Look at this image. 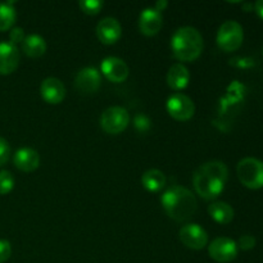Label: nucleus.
Segmentation results:
<instances>
[{
  "instance_id": "obj_1",
  "label": "nucleus",
  "mask_w": 263,
  "mask_h": 263,
  "mask_svg": "<svg viewBox=\"0 0 263 263\" xmlns=\"http://www.w3.org/2000/svg\"><path fill=\"white\" fill-rule=\"evenodd\" d=\"M229 170L223 162L211 161L202 164L193 176V185L198 194L204 199H215L225 189Z\"/></svg>"
},
{
  "instance_id": "obj_2",
  "label": "nucleus",
  "mask_w": 263,
  "mask_h": 263,
  "mask_svg": "<svg viewBox=\"0 0 263 263\" xmlns=\"http://www.w3.org/2000/svg\"><path fill=\"white\" fill-rule=\"evenodd\" d=\"M161 203L168 217L177 222L190 220L198 208L194 194L182 186H172L166 190L162 195Z\"/></svg>"
},
{
  "instance_id": "obj_3",
  "label": "nucleus",
  "mask_w": 263,
  "mask_h": 263,
  "mask_svg": "<svg viewBox=\"0 0 263 263\" xmlns=\"http://www.w3.org/2000/svg\"><path fill=\"white\" fill-rule=\"evenodd\" d=\"M171 49L180 62H193L203 51V37L199 31L190 26L180 27L171 39Z\"/></svg>"
},
{
  "instance_id": "obj_4",
  "label": "nucleus",
  "mask_w": 263,
  "mask_h": 263,
  "mask_svg": "<svg viewBox=\"0 0 263 263\" xmlns=\"http://www.w3.org/2000/svg\"><path fill=\"white\" fill-rule=\"evenodd\" d=\"M239 181L248 189H261L263 187V162L257 158L241 159L236 167Z\"/></svg>"
},
{
  "instance_id": "obj_5",
  "label": "nucleus",
  "mask_w": 263,
  "mask_h": 263,
  "mask_svg": "<svg viewBox=\"0 0 263 263\" xmlns=\"http://www.w3.org/2000/svg\"><path fill=\"white\" fill-rule=\"evenodd\" d=\"M244 32L240 23L236 21H226L217 31V45L223 51H235L243 44Z\"/></svg>"
},
{
  "instance_id": "obj_6",
  "label": "nucleus",
  "mask_w": 263,
  "mask_h": 263,
  "mask_svg": "<svg viewBox=\"0 0 263 263\" xmlns=\"http://www.w3.org/2000/svg\"><path fill=\"white\" fill-rule=\"evenodd\" d=\"M130 122V115L123 107L107 108L100 117V126L110 135H118L126 130Z\"/></svg>"
},
{
  "instance_id": "obj_7",
  "label": "nucleus",
  "mask_w": 263,
  "mask_h": 263,
  "mask_svg": "<svg viewBox=\"0 0 263 263\" xmlns=\"http://www.w3.org/2000/svg\"><path fill=\"white\" fill-rule=\"evenodd\" d=\"M238 244L233 239L225 238H216L215 240L211 241L208 247V253L213 261L218 263H229L236 258L238 256Z\"/></svg>"
},
{
  "instance_id": "obj_8",
  "label": "nucleus",
  "mask_w": 263,
  "mask_h": 263,
  "mask_svg": "<svg viewBox=\"0 0 263 263\" xmlns=\"http://www.w3.org/2000/svg\"><path fill=\"white\" fill-rule=\"evenodd\" d=\"M167 112L176 121H189L195 113V105L189 97L184 94H172L167 100Z\"/></svg>"
},
{
  "instance_id": "obj_9",
  "label": "nucleus",
  "mask_w": 263,
  "mask_h": 263,
  "mask_svg": "<svg viewBox=\"0 0 263 263\" xmlns=\"http://www.w3.org/2000/svg\"><path fill=\"white\" fill-rule=\"evenodd\" d=\"M180 240L185 247L194 251H200L208 243L207 231L198 223H187L180 229Z\"/></svg>"
},
{
  "instance_id": "obj_10",
  "label": "nucleus",
  "mask_w": 263,
  "mask_h": 263,
  "mask_svg": "<svg viewBox=\"0 0 263 263\" xmlns=\"http://www.w3.org/2000/svg\"><path fill=\"white\" fill-rule=\"evenodd\" d=\"M102 85L100 72L94 67H86L79 71L74 79V87L82 94H94Z\"/></svg>"
},
{
  "instance_id": "obj_11",
  "label": "nucleus",
  "mask_w": 263,
  "mask_h": 263,
  "mask_svg": "<svg viewBox=\"0 0 263 263\" xmlns=\"http://www.w3.org/2000/svg\"><path fill=\"white\" fill-rule=\"evenodd\" d=\"M100 71L112 82H123L128 77V66L117 57H107L100 64Z\"/></svg>"
},
{
  "instance_id": "obj_12",
  "label": "nucleus",
  "mask_w": 263,
  "mask_h": 263,
  "mask_svg": "<svg viewBox=\"0 0 263 263\" xmlns=\"http://www.w3.org/2000/svg\"><path fill=\"white\" fill-rule=\"evenodd\" d=\"M122 35V27L120 22L113 17H105L97 25V36L100 43L105 45L116 44Z\"/></svg>"
},
{
  "instance_id": "obj_13",
  "label": "nucleus",
  "mask_w": 263,
  "mask_h": 263,
  "mask_svg": "<svg viewBox=\"0 0 263 263\" xmlns=\"http://www.w3.org/2000/svg\"><path fill=\"white\" fill-rule=\"evenodd\" d=\"M40 94L49 104H59L66 97V87L59 79L48 77L41 82Z\"/></svg>"
},
{
  "instance_id": "obj_14",
  "label": "nucleus",
  "mask_w": 263,
  "mask_h": 263,
  "mask_svg": "<svg viewBox=\"0 0 263 263\" xmlns=\"http://www.w3.org/2000/svg\"><path fill=\"white\" fill-rule=\"evenodd\" d=\"M163 25L162 13L157 12L154 8H145L139 17V30L145 36H154L161 31Z\"/></svg>"
},
{
  "instance_id": "obj_15",
  "label": "nucleus",
  "mask_w": 263,
  "mask_h": 263,
  "mask_svg": "<svg viewBox=\"0 0 263 263\" xmlns=\"http://www.w3.org/2000/svg\"><path fill=\"white\" fill-rule=\"evenodd\" d=\"M20 64L18 48L9 41L0 43V74H10L17 69Z\"/></svg>"
},
{
  "instance_id": "obj_16",
  "label": "nucleus",
  "mask_w": 263,
  "mask_h": 263,
  "mask_svg": "<svg viewBox=\"0 0 263 263\" xmlns=\"http://www.w3.org/2000/svg\"><path fill=\"white\" fill-rule=\"evenodd\" d=\"M13 162L20 171L33 172L40 166V156L32 148H21L14 153Z\"/></svg>"
},
{
  "instance_id": "obj_17",
  "label": "nucleus",
  "mask_w": 263,
  "mask_h": 263,
  "mask_svg": "<svg viewBox=\"0 0 263 263\" xmlns=\"http://www.w3.org/2000/svg\"><path fill=\"white\" fill-rule=\"evenodd\" d=\"M190 73L189 69L182 63L172 64L171 68L168 69L167 73V82L168 86L174 90H184L189 85Z\"/></svg>"
},
{
  "instance_id": "obj_18",
  "label": "nucleus",
  "mask_w": 263,
  "mask_h": 263,
  "mask_svg": "<svg viewBox=\"0 0 263 263\" xmlns=\"http://www.w3.org/2000/svg\"><path fill=\"white\" fill-rule=\"evenodd\" d=\"M141 185L151 193H158L166 185V176L162 171L156 168L148 170L141 176Z\"/></svg>"
},
{
  "instance_id": "obj_19",
  "label": "nucleus",
  "mask_w": 263,
  "mask_h": 263,
  "mask_svg": "<svg viewBox=\"0 0 263 263\" xmlns=\"http://www.w3.org/2000/svg\"><path fill=\"white\" fill-rule=\"evenodd\" d=\"M22 50L30 58H39V57L45 54L46 43L40 35L32 33V35H28L25 37L22 43Z\"/></svg>"
},
{
  "instance_id": "obj_20",
  "label": "nucleus",
  "mask_w": 263,
  "mask_h": 263,
  "mask_svg": "<svg viewBox=\"0 0 263 263\" xmlns=\"http://www.w3.org/2000/svg\"><path fill=\"white\" fill-rule=\"evenodd\" d=\"M208 213L211 217L218 223H230L234 220V210L229 203L226 202H213L208 207Z\"/></svg>"
},
{
  "instance_id": "obj_21",
  "label": "nucleus",
  "mask_w": 263,
  "mask_h": 263,
  "mask_svg": "<svg viewBox=\"0 0 263 263\" xmlns=\"http://www.w3.org/2000/svg\"><path fill=\"white\" fill-rule=\"evenodd\" d=\"M15 9L13 2L0 3V31H8L15 22Z\"/></svg>"
},
{
  "instance_id": "obj_22",
  "label": "nucleus",
  "mask_w": 263,
  "mask_h": 263,
  "mask_svg": "<svg viewBox=\"0 0 263 263\" xmlns=\"http://www.w3.org/2000/svg\"><path fill=\"white\" fill-rule=\"evenodd\" d=\"M104 3L102 0H81L79 2V7L85 14L95 15L102 10Z\"/></svg>"
},
{
  "instance_id": "obj_23",
  "label": "nucleus",
  "mask_w": 263,
  "mask_h": 263,
  "mask_svg": "<svg viewBox=\"0 0 263 263\" xmlns=\"http://www.w3.org/2000/svg\"><path fill=\"white\" fill-rule=\"evenodd\" d=\"M14 187V177L7 170L0 171V195L9 194Z\"/></svg>"
},
{
  "instance_id": "obj_24",
  "label": "nucleus",
  "mask_w": 263,
  "mask_h": 263,
  "mask_svg": "<svg viewBox=\"0 0 263 263\" xmlns=\"http://www.w3.org/2000/svg\"><path fill=\"white\" fill-rule=\"evenodd\" d=\"M12 256V246L8 240L0 239V263L7 262Z\"/></svg>"
},
{
  "instance_id": "obj_25",
  "label": "nucleus",
  "mask_w": 263,
  "mask_h": 263,
  "mask_svg": "<svg viewBox=\"0 0 263 263\" xmlns=\"http://www.w3.org/2000/svg\"><path fill=\"white\" fill-rule=\"evenodd\" d=\"M9 156H10L9 143H8L4 138L0 136V166L7 163L8 159H9Z\"/></svg>"
},
{
  "instance_id": "obj_26",
  "label": "nucleus",
  "mask_w": 263,
  "mask_h": 263,
  "mask_svg": "<svg viewBox=\"0 0 263 263\" xmlns=\"http://www.w3.org/2000/svg\"><path fill=\"white\" fill-rule=\"evenodd\" d=\"M236 244H238V248L243 249V251H251L256 246V239L252 235H243Z\"/></svg>"
},
{
  "instance_id": "obj_27",
  "label": "nucleus",
  "mask_w": 263,
  "mask_h": 263,
  "mask_svg": "<svg viewBox=\"0 0 263 263\" xmlns=\"http://www.w3.org/2000/svg\"><path fill=\"white\" fill-rule=\"evenodd\" d=\"M25 31H23L22 27H14L9 32V43L13 44V45H17V44L23 43L25 40Z\"/></svg>"
},
{
  "instance_id": "obj_28",
  "label": "nucleus",
  "mask_w": 263,
  "mask_h": 263,
  "mask_svg": "<svg viewBox=\"0 0 263 263\" xmlns=\"http://www.w3.org/2000/svg\"><path fill=\"white\" fill-rule=\"evenodd\" d=\"M167 7H168V2H167V0H159V2H157L156 5H154V9H156L157 12L162 13Z\"/></svg>"
},
{
  "instance_id": "obj_29",
  "label": "nucleus",
  "mask_w": 263,
  "mask_h": 263,
  "mask_svg": "<svg viewBox=\"0 0 263 263\" xmlns=\"http://www.w3.org/2000/svg\"><path fill=\"white\" fill-rule=\"evenodd\" d=\"M254 10H256V13L258 14V17L263 20V0H258V2L254 4Z\"/></svg>"
},
{
  "instance_id": "obj_30",
  "label": "nucleus",
  "mask_w": 263,
  "mask_h": 263,
  "mask_svg": "<svg viewBox=\"0 0 263 263\" xmlns=\"http://www.w3.org/2000/svg\"><path fill=\"white\" fill-rule=\"evenodd\" d=\"M262 53H263V51H262Z\"/></svg>"
}]
</instances>
